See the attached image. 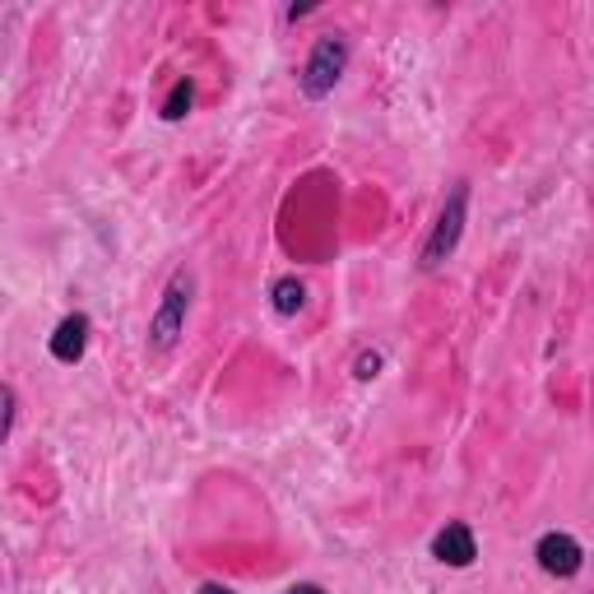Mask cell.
Here are the masks:
<instances>
[{
  "label": "cell",
  "instance_id": "6da1fadb",
  "mask_svg": "<svg viewBox=\"0 0 594 594\" xmlns=\"http://www.w3.org/2000/svg\"><path fill=\"white\" fill-rule=\"evenodd\" d=\"M344 66H349V42L344 38H321L312 47V57H306V66H302V93L325 98L334 84H340Z\"/></svg>",
  "mask_w": 594,
  "mask_h": 594
},
{
  "label": "cell",
  "instance_id": "7a4b0ae2",
  "mask_svg": "<svg viewBox=\"0 0 594 594\" xmlns=\"http://www.w3.org/2000/svg\"><path fill=\"white\" fill-rule=\"evenodd\" d=\"M191 289H195V279L187 270H177L168 279V293H163V306H159V316L149 321V334H153V349H172V340L182 334L187 325V306H191Z\"/></svg>",
  "mask_w": 594,
  "mask_h": 594
},
{
  "label": "cell",
  "instance_id": "3957f363",
  "mask_svg": "<svg viewBox=\"0 0 594 594\" xmlns=\"http://www.w3.org/2000/svg\"><path fill=\"white\" fill-rule=\"evenodd\" d=\"M464 200H470V187H455L451 191V200H446V210H442V219H436V228H432V238H427V246H423V270H436L446 261V255L455 251V242H460V228H464Z\"/></svg>",
  "mask_w": 594,
  "mask_h": 594
},
{
  "label": "cell",
  "instance_id": "277c9868",
  "mask_svg": "<svg viewBox=\"0 0 594 594\" xmlns=\"http://www.w3.org/2000/svg\"><path fill=\"white\" fill-rule=\"evenodd\" d=\"M534 557H538V566H544L548 576H557V581H566V576H576L581 572V562H585V553H581V544L572 534H544L534 544Z\"/></svg>",
  "mask_w": 594,
  "mask_h": 594
},
{
  "label": "cell",
  "instance_id": "5b68a950",
  "mask_svg": "<svg viewBox=\"0 0 594 594\" xmlns=\"http://www.w3.org/2000/svg\"><path fill=\"white\" fill-rule=\"evenodd\" d=\"M432 557L436 562H446V566H470L479 557V544H474V530L470 525H446L442 534L432 538Z\"/></svg>",
  "mask_w": 594,
  "mask_h": 594
},
{
  "label": "cell",
  "instance_id": "8992f818",
  "mask_svg": "<svg viewBox=\"0 0 594 594\" xmlns=\"http://www.w3.org/2000/svg\"><path fill=\"white\" fill-rule=\"evenodd\" d=\"M84 344H89V316L74 312L57 325V334H51V358H57V363H80Z\"/></svg>",
  "mask_w": 594,
  "mask_h": 594
},
{
  "label": "cell",
  "instance_id": "52a82bcc",
  "mask_svg": "<svg viewBox=\"0 0 594 594\" xmlns=\"http://www.w3.org/2000/svg\"><path fill=\"white\" fill-rule=\"evenodd\" d=\"M270 298H274V312L279 316H298L302 306H306V289H302L298 279H279L274 289H270Z\"/></svg>",
  "mask_w": 594,
  "mask_h": 594
},
{
  "label": "cell",
  "instance_id": "ba28073f",
  "mask_svg": "<svg viewBox=\"0 0 594 594\" xmlns=\"http://www.w3.org/2000/svg\"><path fill=\"white\" fill-rule=\"evenodd\" d=\"M191 102H195V84L191 80H177L172 93H168V102H163V117L168 121H182L191 112Z\"/></svg>",
  "mask_w": 594,
  "mask_h": 594
},
{
  "label": "cell",
  "instance_id": "9c48e42d",
  "mask_svg": "<svg viewBox=\"0 0 594 594\" xmlns=\"http://www.w3.org/2000/svg\"><path fill=\"white\" fill-rule=\"evenodd\" d=\"M0 395H6V427H0V436H10V432H14V413H19V400H14V385H6V391H0Z\"/></svg>",
  "mask_w": 594,
  "mask_h": 594
},
{
  "label": "cell",
  "instance_id": "30bf717a",
  "mask_svg": "<svg viewBox=\"0 0 594 594\" xmlns=\"http://www.w3.org/2000/svg\"><path fill=\"white\" fill-rule=\"evenodd\" d=\"M381 372V353H363V358H358V376H363V381H372Z\"/></svg>",
  "mask_w": 594,
  "mask_h": 594
},
{
  "label": "cell",
  "instance_id": "8fae6325",
  "mask_svg": "<svg viewBox=\"0 0 594 594\" xmlns=\"http://www.w3.org/2000/svg\"><path fill=\"white\" fill-rule=\"evenodd\" d=\"M289 594H325V590H321V585H293Z\"/></svg>",
  "mask_w": 594,
  "mask_h": 594
},
{
  "label": "cell",
  "instance_id": "7c38bea8",
  "mask_svg": "<svg viewBox=\"0 0 594 594\" xmlns=\"http://www.w3.org/2000/svg\"><path fill=\"white\" fill-rule=\"evenodd\" d=\"M200 594H232L228 585H200Z\"/></svg>",
  "mask_w": 594,
  "mask_h": 594
}]
</instances>
